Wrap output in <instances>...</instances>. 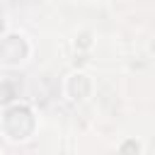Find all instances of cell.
<instances>
[{"mask_svg":"<svg viewBox=\"0 0 155 155\" xmlns=\"http://www.w3.org/2000/svg\"><path fill=\"white\" fill-rule=\"evenodd\" d=\"M61 155H68V153H61Z\"/></svg>","mask_w":155,"mask_h":155,"instance_id":"obj_6","label":"cell"},{"mask_svg":"<svg viewBox=\"0 0 155 155\" xmlns=\"http://www.w3.org/2000/svg\"><path fill=\"white\" fill-rule=\"evenodd\" d=\"M116 155H143V140L136 138V136L124 138V140L116 145Z\"/></svg>","mask_w":155,"mask_h":155,"instance_id":"obj_4","label":"cell"},{"mask_svg":"<svg viewBox=\"0 0 155 155\" xmlns=\"http://www.w3.org/2000/svg\"><path fill=\"white\" fill-rule=\"evenodd\" d=\"M2 34H5V17L0 15V36H2Z\"/></svg>","mask_w":155,"mask_h":155,"instance_id":"obj_5","label":"cell"},{"mask_svg":"<svg viewBox=\"0 0 155 155\" xmlns=\"http://www.w3.org/2000/svg\"><path fill=\"white\" fill-rule=\"evenodd\" d=\"M92 92H94V80H92L90 73L75 68V70H70L65 75V80H63V94H65L68 102L82 104V102H87L92 97Z\"/></svg>","mask_w":155,"mask_h":155,"instance_id":"obj_2","label":"cell"},{"mask_svg":"<svg viewBox=\"0 0 155 155\" xmlns=\"http://www.w3.org/2000/svg\"><path fill=\"white\" fill-rule=\"evenodd\" d=\"M31 44L22 31H5L0 36V65L5 68H19L29 61Z\"/></svg>","mask_w":155,"mask_h":155,"instance_id":"obj_1","label":"cell"},{"mask_svg":"<svg viewBox=\"0 0 155 155\" xmlns=\"http://www.w3.org/2000/svg\"><path fill=\"white\" fill-rule=\"evenodd\" d=\"M92 46H94V31L92 29H78V34L73 36V48L78 53H87V51H92Z\"/></svg>","mask_w":155,"mask_h":155,"instance_id":"obj_3","label":"cell"}]
</instances>
